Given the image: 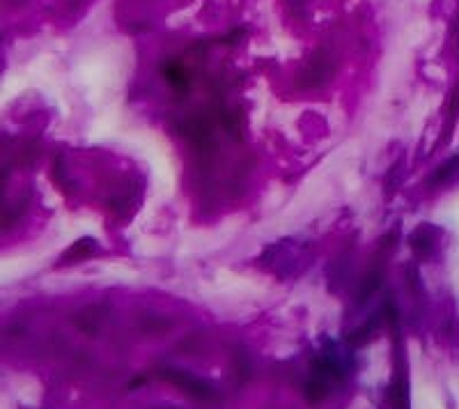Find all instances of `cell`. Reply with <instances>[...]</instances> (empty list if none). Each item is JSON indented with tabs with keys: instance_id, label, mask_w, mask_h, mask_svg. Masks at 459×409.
I'll use <instances>...</instances> for the list:
<instances>
[{
	"instance_id": "obj_1",
	"label": "cell",
	"mask_w": 459,
	"mask_h": 409,
	"mask_svg": "<svg viewBox=\"0 0 459 409\" xmlns=\"http://www.w3.org/2000/svg\"><path fill=\"white\" fill-rule=\"evenodd\" d=\"M165 79H168L172 85H177V87H184L189 83L187 72H184V67H179V65H168V67H165Z\"/></svg>"
}]
</instances>
